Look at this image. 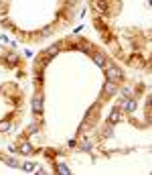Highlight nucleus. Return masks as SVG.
Listing matches in <instances>:
<instances>
[{"label": "nucleus", "instance_id": "f257e3e1", "mask_svg": "<svg viewBox=\"0 0 152 175\" xmlns=\"http://www.w3.org/2000/svg\"><path fill=\"white\" fill-rule=\"evenodd\" d=\"M103 71H106V78L110 79V82H122L124 79V74H122V69L120 67H116V65H110V63H106L103 65Z\"/></svg>", "mask_w": 152, "mask_h": 175}, {"label": "nucleus", "instance_id": "f03ea898", "mask_svg": "<svg viewBox=\"0 0 152 175\" xmlns=\"http://www.w3.org/2000/svg\"><path fill=\"white\" fill-rule=\"evenodd\" d=\"M97 116H99V108H97V106H93V108H91L89 112H87V116H85V120L81 122L79 130H83V132H85V130H89L91 126L95 124V120H97Z\"/></svg>", "mask_w": 152, "mask_h": 175}, {"label": "nucleus", "instance_id": "7ed1b4c3", "mask_svg": "<svg viewBox=\"0 0 152 175\" xmlns=\"http://www.w3.org/2000/svg\"><path fill=\"white\" fill-rule=\"evenodd\" d=\"M116 92H118V86H116V82H110V79H107V82H106V86H103L102 96H103V98H112Z\"/></svg>", "mask_w": 152, "mask_h": 175}, {"label": "nucleus", "instance_id": "20e7f679", "mask_svg": "<svg viewBox=\"0 0 152 175\" xmlns=\"http://www.w3.org/2000/svg\"><path fill=\"white\" fill-rule=\"evenodd\" d=\"M30 106H33V112L34 114H43V96H33V102H30Z\"/></svg>", "mask_w": 152, "mask_h": 175}, {"label": "nucleus", "instance_id": "39448f33", "mask_svg": "<svg viewBox=\"0 0 152 175\" xmlns=\"http://www.w3.org/2000/svg\"><path fill=\"white\" fill-rule=\"evenodd\" d=\"M93 8L99 12V14H106L107 12V2L106 0H93Z\"/></svg>", "mask_w": 152, "mask_h": 175}, {"label": "nucleus", "instance_id": "423d86ee", "mask_svg": "<svg viewBox=\"0 0 152 175\" xmlns=\"http://www.w3.org/2000/svg\"><path fill=\"white\" fill-rule=\"evenodd\" d=\"M59 51H61V45H53V47H49V49L45 51V55H47V57L51 59V57H55V55H57Z\"/></svg>", "mask_w": 152, "mask_h": 175}, {"label": "nucleus", "instance_id": "0eeeda50", "mask_svg": "<svg viewBox=\"0 0 152 175\" xmlns=\"http://www.w3.org/2000/svg\"><path fill=\"white\" fill-rule=\"evenodd\" d=\"M134 108H136V102H134L132 98L124 102V110H126V112H134Z\"/></svg>", "mask_w": 152, "mask_h": 175}, {"label": "nucleus", "instance_id": "6e6552de", "mask_svg": "<svg viewBox=\"0 0 152 175\" xmlns=\"http://www.w3.org/2000/svg\"><path fill=\"white\" fill-rule=\"evenodd\" d=\"M91 57H93V61L97 63V65H102V67L106 65V57H103L102 53H93V55H91Z\"/></svg>", "mask_w": 152, "mask_h": 175}, {"label": "nucleus", "instance_id": "1a4fd4ad", "mask_svg": "<svg viewBox=\"0 0 152 175\" xmlns=\"http://www.w3.org/2000/svg\"><path fill=\"white\" fill-rule=\"evenodd\" d=\"M20 167L24 169V171H34V163H30V161H23V163H20Z\"/></svg>", "mask_w": 152, "mask_h": 175}, {"label": "nucleus", "instance_id": "9d476101", "mask_svg": "<svg viewBox=\"0 0 152 175\" xmlns=\"http://www.w3.org/2000/svg\"><path fill=\"white\" fill-rule=\"evenodd\" d=\"M18 151H20V153H24V155H29V153H33V147H30L29 143H23V145L18 147Z\"/></svg>", "mask_w": 152, "mask_h": 175}, {"label": "nucleus", "instance_id": "9b49d317", "mask_svg": "<svg viewBox=\"0 0 152 175\" xmlns=\"http://www.w3.org/2000/svg\"><path fill=\"white\" fill-rule=\"evenodd\" d=\"M6 61H8V65H16V53H8L6 55Z\"/></svg>", "mask_w": 152, "mask_h": 175}, {"label": "nucleus", "instance_id": "f8f14e48", "mask_svg": "<svg viewBox=\"0 0 152 175\" xmlns=\"http://www.w3.org/2000/svg\"><path fill=\"white\" fill-rule=\"evenodd\" d=\"M57 173H65V175H67L69 173V167L65 163H57Z\"/></svg>", "mask_w": 152, "mask_h": 175}, {"label": "nucleus", "instance_id": "ddd939ff", "mask_svg": "<svg viewBox=\"0 0 152 175\" xmlns=\"http://www.w3.org/2000/svg\"><path fill=\"white\" fill-rule=\"evenodd\" d=\"M120 120V110H112V116H110V122H118Z\"/></svg>", "mask_w": 152, "mask_h": 175}, {"label": "nucleus", "instance_id": "4468645a", "mask_svg": "<svg viewBox=\"0 0 152 175\" xmlns=\"http://www.w3.org/2000/svg\"><path fill=\"white\" fill-rule=\"evenodd\" d=\"M8 129H10V122H8V120H4V122H0V130H2V132H6Z\"/></svg>", "mask_w": 152, "mask_h": 175}, {"label": "nucleus", "instance_id": "2eb2a0df", "mask_svg": "<svg viewBox=\"0 0 152 175\" xmlns=\"http://www.w3.org/2000/svg\"><path fill=\"white\" fill-rule=\"evenodd\" d=\"M81 149H83V151H89V143H87V140H83V143H81Z\"/></svg>", "mask_w": 152, "mask_h": 175}]
</instances>
